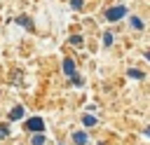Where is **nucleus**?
Segmentation results:
<instances>
[{
    "label": "nucleus",
    "mask_w": 150,
    "mask_h": 145,
    "mask_svg": "<svg viewBox=\"0 0 150 145\" xmlns=\"http://www.w3.org/2000/svg\"><path fill=\"white\" fill-rule=\"evenodd\" d=\"M124 16H127V7L124 5H115V7H110L105 12V21H110V23H115V21H120Z\"/></svg>",
    "instance_id": "obj_1"
},
{
    "label": "nucleus",
    "mask_w": 150,
    "mask_h": 145,
    "mask_svg": "<svg viewBox=\"0 0 150 145\" xmlns=\"http://www.w3.org/2000/svg\"><path fill=\"white\" fill-rule=\"evenodd\" d=\"M26 129L33 131V133H42V131H45V122H42L40 117H30V119L26 122Z\"/></svg>",
    "instance_id": "obj_2"
},
{
    "label": "nucleus",
    "mask_w": 150,
    "mask_h": 145,
    "mask_svg": "<svg viewBox=\"0 0 150 145\" xmlns=\"http://www.w3.org/2000/svg\"><path fill=\"white\" fill-rule=\"evenodd\" d=\"M14 23H16V26H21V28H26L28 33H33V30H35V26H33L30 16H26V14H19V16L14 19Z\"/></svg>",
    "instance_id": "obj_3"
},
{
    "label": "nucleus",
    "mask_w": 150,
    "mask_h": 145,
    "mask_svg": "<svg viewBox=\"0 0 150 145\" xmlns=\"http://www.w3.org/2000/svg\"><path fill=\"white\" fill-rule=\"evenodd\" d=\"M70 138H73V143H75V145H87V143H89V136H87L84 131H73V136H70Z\"/></svg>",
    "instance_id": "obj_4"
},
{
    "label": "nucleus",
    "mask_w": 150,
    "mask_h": 145,
    "mask_svg": "<svg viewBox=\"0 0 150 145\" xmlns=\"http://www.w3.org/2000/svg\"><path fill=\"white\" fill-rule=\"evenodd\" d=\"M63 72H66L70 80L77 75V72H75V63H73V58H66V61H63Z\"/></svg>",
    "instance_id": "obj_5"
},
{
    "label": "nucleus",
    "mask_w": 150,
    "mask_h": 145,
    "mask_svg": "<svg viewBox=\"0 0 150 145\" xmlns=\"http://www.w3.org/2000/svg\"><path fill=\"white\" fill-rule=\"evenodd\" d=\"M23 112H26V110H23L21 105H14V108L9 110V117H7V119H9V122H16V119H21V117H23Z\"/></svg>",
    "instance_id": "obj_6"
},
{
    "label": "nucleus",
    "mask_w": 150,
    "mask_h": 145,
    "mask_svg": "<svg viewBox=\"0 0 150 145\" xmlns=\"http://www.w3.org/2000/svg\"><path fill=\"white\" fill-rule=\"evenodd\" d=\"M127 75H129L131 80H143V77H145V72H143V70H138V68H129V70H127Z\"/></svg>",
    "instance_id": "obj_7"
},
{
    "label": "nucleus",
    "mask_w": 150,
    "mask_h": 145,
    "mask_svg": "<svg viewBox=\"0 0 150 145\" xmlns=\"http://www.w3.org/2000/svg\"><path fill=\"white\" fill-rule=\"evenodd\" d=\"M129 23H131V28H136V30H143V28H145V26H143V21H141L138 16H131V19H129Z\"/></svg>",
    "instance_id": "obj_8"
},
{
    "label": "nucleus",
    "mask_w": 150,
    "mask_h": 145,
    "mask_svg": "<svg viewBox=\"0 0 150 145\" xmlns=\"http://www.w3.org/2000/svg\"><path fill=\"white\" fill-rule=\"evenodd\" d=\"M112 42H115V35H112L110 30H105V33H103V47H110Z\"/></svg>",
    "instance_id": "obj_9"
},
{
    "label": "nucleus",
    "mask_w": 150,
    "mask_h": 145,
    "mask_svg": "<svg viewBox=\"0 0 150 145\" xmlns=\"http://www.w3.org/2000/svg\"><path fill=\"white\" fill-rule=\"evenodd\" d=\"M96 122H98V119L91 117V115H84V117H82V124H84V126H96Z\"/></svg>",
    "instance_id": "obj_10"
},
{
    "label": "nucleus",
    "mask_w": 150,
    "mask_h": 145,
    "mask_svg": "<svg viewBox=\"0 0 150 145\" xmlns=\"http://www.w3.org/2000/svg\"><path fill=\"white\" fill-rule=\"evenodd\" d=\"M30 145H45V136H42V133H33Z\"/></svg>",
    "instance_id": "obj_11"
},
{
    "label": "nucleus",
    "mask_w": 150,
    "mask_h": 145,
    "mask_svg": "<svg viewBox=\"0 0 150 145\" xmlns=\"http://www.w3.org/2000/svg\"><path fill=\"white\" fill-rule=\"evenodd\" d=\"M70 7H73L75 12H80V9L84 7V0H70Z\"/></svg>",
    "instance_id": "obj_12"
},
{
    "label": "nucleus",
    "mask_w": 150,
    "mask_h": 145,
    "mask_svg": "<svg viewBox=\"0 0 150 145\" xmlns=\"http://www.w3.org/2000/svg\"><path fill=\"white\" fill-rule=\"evenodd\" d=\"M9 136V126L7 124H0V138H7Z\"/></svg>",
    "instance_id": "obj_13"
},
{
    "label": "nucleus",
    "mask_w": 150,
    "mask_h": 145,
    "mask_svg": "<svg viewBox=\"0 0 150 145\" xmlns=\"http://www.w3.org/2000/svg\"><path fill=\"white\" fill-rule=\"evenodd\" d=\"M70 44H75V47H82V37H80V35H73V37H70Z\"/></svg>",
    "instance_id": "obj_14"
}]
</instances>
